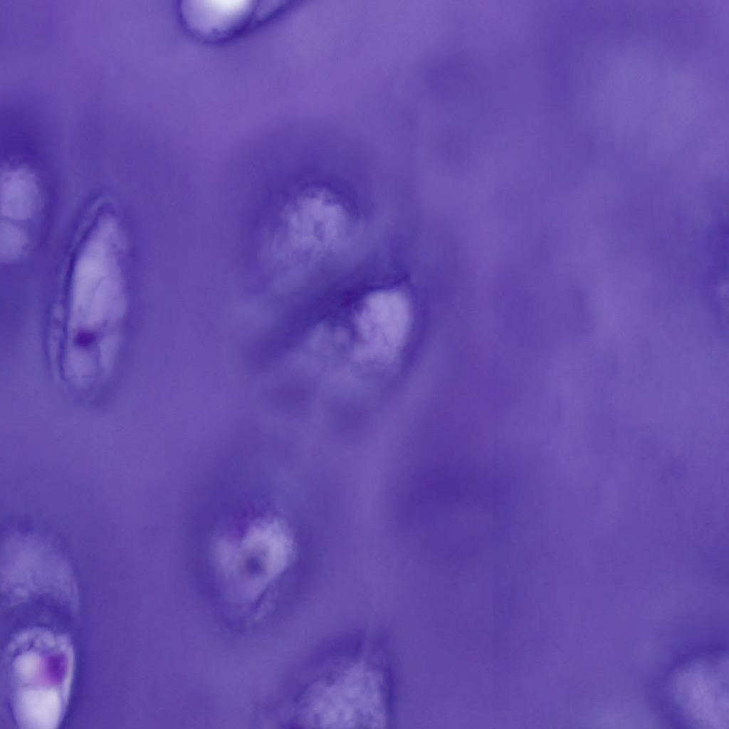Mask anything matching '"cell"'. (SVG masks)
<instances>
[{"mask_svg": "<svg viewBox=\"0 0 729 729\" xmlns=\"http://www.w3.org/2000/svg\"><path fill=\"white\" fill-rule=\"evenodd\" d=\"M360 330L375 353L387 357L404 340L409 326V305L406 295L395 288L370 293L360 313Z\"/></svg>", "mask_w": 729, "mask_h": 729, "instance_id": "obj_4", "label": "cell"}, {"mask_svg": "<svg viewBox=\"0 0 729 729\" xmlns=\"http://www.w3.org/2000/svg\"><path fill=\"white\" fill-rule=\"evenodd\" d=\"M728 659L707 653L678 666L665 687L667 705L684 723L703 728L728 725Z\"/></svg>", "mask_w": 729, "mask_h": 729, "instance_id": "obj_2", "label": "cell"}, {"mask_svg": "<svg viewBox=\"0 0 729 729\" xmlns=\"http://www.w3.org/2000/svg\"><path fill=\"white\" fill-rule=\"evenodd\" d=\"M288 4L275 1H184L178 11L182 23L193 37L206 43H220L284 13Z\"/></svg>", "mask_w": 729, "mask_h": 729, "instance_id": "obj_3", "label": "cell"}, {"mask_svg": "<svg viewBox=\"0 0 729 729\" xmlns=\"http://www.w3.org/2000/svg\"><path fill=\"white\" fill-rule=\"evenodd\" d=\"M1 258L6 263L19 261L26 253L29 237L21 226L1 221Z\"/></svg>", "mask_w": 729, "mask_h": 729, "instance_id": "obj_6", "label": "cell"}, {"mask_svg": "<svg viewBox=\"0 0 729 729\" xmlns=\"http://www.w3.org/2000/svg\"><path fill=\"white\" fill-rule=\"evenodd\" d=\"M16 641L11 673L14 708L19 723L28 728H56L66 706L73 656L66 639L36 631Z\"/></svg>", "mask_w": 729, "mask_h": 729, "instance_id": "obj_1", "label": "cell"}, {"mask_svg": "<svg viewBox=\"0 0 729 729\" xmlns=\"http://www.w3.org/2000/svg\"><path fill=\"white\" fill-rule=\"evenodd\" d=\"M40 204V189L32 172L21 166L6 165L1 177V221L21 226L32 220Z\"/></svg>", "mask_w": 729, "mask_h": 729, "instance_id": "obj_5", "label": "cell"}]
</instances>
